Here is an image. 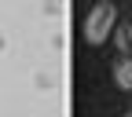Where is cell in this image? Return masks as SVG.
<instances>
[{"mask_svg": "<svg viewBox=\"0 0 132 117\" xmlns=\"http://www.w3.org/2000/svg\"><path fill=\"white\" fill-rule=\"evenodd\" d=\"M114 80H118V88L132 92V59H118L114 62Z\"/></svg>", "mask_w": 132, "mask_h": 117, "instance_id": "3", "label": "cell"}, {"mask_svg": "<svg viewBox=\"0 0 132 117\" xmlns=\"http://www.w3.org/2000/svg\"><path fill=\"white\" fill-rule=\"evenodd\" d=\"M114 40H118L121 59H132V26L128 22H118V26H114Z\"/></svg>", "mask_w": 132, "mask_h": 117, "instance_id": "2", "label": "cell"}, {"mask_svg": "<svg viewBox=\"0 0 132 117\" xmlns=\"http://www.w3.org/2000/svg\"><path fill=\"white\" fill-rule=\"evenodd\" d=\"M114 26H118V7L114 4H95L88 11V19H85V37L92 44H103L114 33Z\"/></svg>", "mask_w": 132, "mask_h": 117, "instance_id": "1", "label": "cell"}, {"mask_svg": "<svg viewBox=\"0 0 132 117\" xmlns=\"http://www.w3.org/2000/svg\"><path fill=\"white\" fill-rule=\"evenodd\" d=\"M128 117H132V113H128Z\"/></svg>", "mask_w": 132, "mask_h": 117, "instance_id": "4", "label": "cell"}]
</instances>
